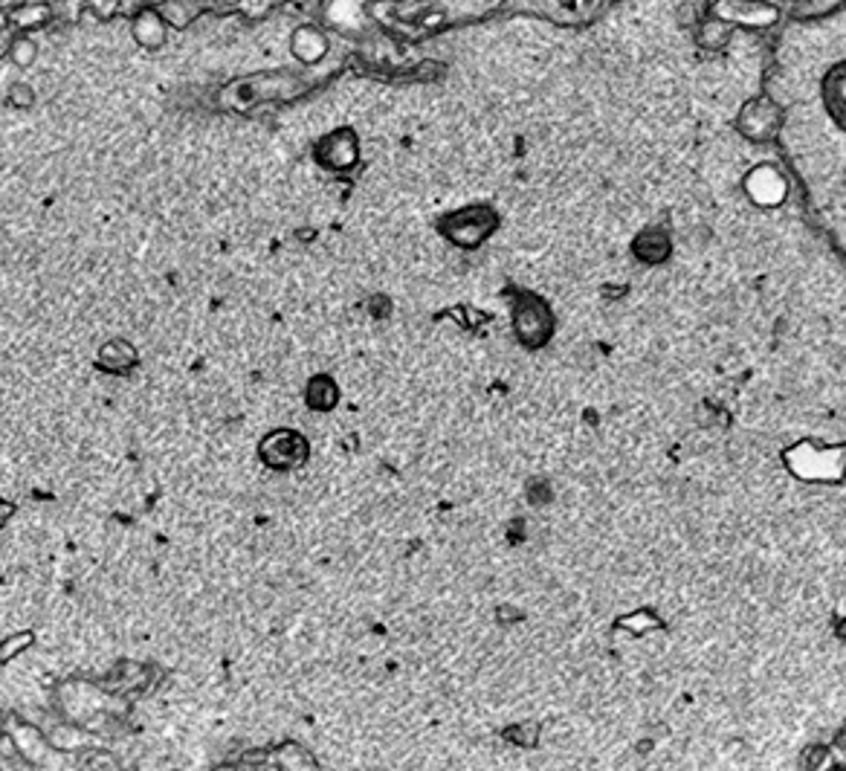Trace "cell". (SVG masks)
<instances>
[{
  "mask_svg": "<svg viewBox=\"0 0 846 771\" xmlns=\"http://www.w3.org/2000/svg\"><path fill=\"white\" fill-rule=\"evenodd\" d=\"M745 191H748V198L759 206H777L786 200V177L780 175L772 166H757V169L750 171L745 177Z\"/></svg>",
  "mask_w": 846,
  "mask_h": 771,
  "instance_id": "6da1fadb",
  "label": "cell"
},
{
  "mask_svg": "<svg viewBox=\"0 0 846 771\" xmlns=\"http://www.w3.org/2000/svg\"><path fill=\"white\" fill-rule=\"evenodd\" d=\"M725 21L730 23H750V27H768V23L777 21V9L766 7V3H757V0H721L719 7H716Z\"/></svg>",
  "mask_w": 846,
  "mask_h": 771,
  "instance_id": "7a4b0ae2",
  "label": "cell"
},
{
  "mask_svg": "<svg viewBox=\"0 0 846 771\" xmlns=\"http://www.w3.org/2000/svg\"><path fill=\"white\" fill-rule=\"evenodd\" d=\"M774 122H777V108L768 102H750L743 113V131L748 134L750 140H766L768 134L774 131Z\"/></svg>",
  "mask_w": 846,
  "mask_h": 771,
  "instance_id": "3957f363",
  "label": "cell"
},
{
  "mask_svg": "<svg viewBox=\"0 0 846 771\" xmlns=\"http://www.w3.org/2000/svg\"><path fill=\"white\" fill-rule=\"evenodd\" d=\"M30 644H32L30 632H23V635H16V639H9L7 644L0 646V659H16V655L21 653L23 646H30Z\"/></svg>",
  "mask_w": 846,
  "mask_h": 771,
  "instance_id": "277c9868",
  "label": "cell"
},
{
  "mask_svg": "<svg viewBox=\"0 0 846 771\" xmlns=\"http://www.w3.org/2000/svg\"><path fill=\"white\" fill-rule=\"evenodd\" d=\"M9 511H12V507H9V505H3V502H0V522L7 520V516H9Z\"/></svg>",
  "mask_w": 846,
  "mask_h": 771,
  "instance_id": "5b68a950",
  "label": "cell"
}]
</instances>
